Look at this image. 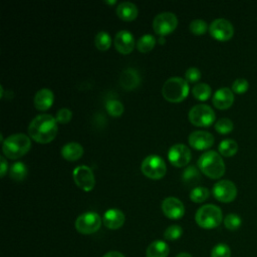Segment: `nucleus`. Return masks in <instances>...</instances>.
Instances as JSON below:
<instances>
[{"label": "nucleus", "mask_w": 257, "mask_h": 257, "mask_svg": "<svg viewBox=\"0 0 257 257\" xmlns=\"http://www.w3.org/2000/svg\"><path fill=\"white\" fill-rule=\"evenodd\" d=\"M211 257H231V249L227 244L219 243L213 247Z\"/></svg>", "instance_id": "35"}, {"label": "nucleus", "mask_w": 257, "mask_h": 257, "mask_svg": "<svg viewBox=\"0 0 257 257\" xmlns=\"http://www.w3.org/2000/svg\"><path fill=\"white\" fill-rule=\"evenodd\" d=\"M9 175L14 181H22L27 176V167L21 162L13 163L9 170Z\"/></svg>", "instance_id": "25"}, {"label": "nucleus", "mask_w": 257, "mask_h": 257, "mask_svg": "<svg viewBox=\"0 0 257 257\" xmlns=\"http://www.w3.org/2000/svg\"><path fill=\"white\" fill-rule=\"evenodd\" d=\"M83 154V148L76 142H69L61 148V156L67 161H76Z\"/></svg>", "instance_id": "22"}, {"label": "nucleus", "mask_w": 257, "mask_h": 257, "mask_svg": "<svg viewBox=\"0 0 257 257\" xmlns=\"http://www.w3.org/2000/svg\"><path fill=\"white\" fill-rule=\"evenodd\" d=\"M72 177L75 184L84 191H90L95 185L93 172L85 165L75 167L72 172Z\"/></svg>", "instance_id": "12"}, {"label": "nucleus", "mask_w": 257, "mask_h": 257, "mask_svg": "<svg viewBox=\"0 0 257 257\" xmlns=\"http://www.w3.org/2000/svg\"><path fill=\"white\" fill-rule=\"evenodd\" d=\"M213 104L219 109H226L234 102V94L232 89L228 87H221L217 89L212 98Z\"/></svg>", "instance_id": "18"}, {"label": "nucleus", "mask_w": 257, "mask_h": 257, "mask_svg": "<svg viewBox=\"0 0 257 257\" xmlns=\"http://www.w3.org/2000/svg\"><path fill=\"white\" fill-rule=\"evenodd\" d=\"M195 220L201 228L213 229L221 224L223 214L218 206L214 204H206L197 210Z\"/></svg>", "instance_id": "4"}, {"label": "nucleus", "mask_w": 257, "mask_h": 257, "mask_svg": "<svg viewBox=\"0 0 257 257\" xmlns=\"http://www.w3.org/2000/svg\"><path fill=\"white\" fill-rule=\"evenodd\" d=\"M54 100V95L51 89L47 88V87H43L40 88L39 90H37V92L34 95L33 98V102L36 108H38L39 110H46L48 109Z\"/></svg>", "instance_id": "19"}, {"label": "nucleus", "mask_w": 257, "mask_h": 257, "mask_svg": "<svg viewBox=\"0 0 257 257\" xmlns=\"http://www.w3.org/2000/svg\"><path fill=\"white\" fill-rule=\"evenodd\" d=\"M156 38L152 34H145L141 36L137 42V47L142 52H148L154 48Z\"/></svg>", "instance_id": "29"}, {"label": "nucleus", "mask_w": 257, "mask_h": 257, "mask_svg": "<svg viewBox=\"0 0 257 257\" xmlns=\"http://www.w3.org/2000/svg\"><path fill=\"white\" fill-rule=\"evenodd\" d=\"M218 151L222 156L232 157L238 151V144L232 139H225L219 144Z\"/></svg>", "instance_id": "24"}, {"label": "nucleus", "mask_w": 257, "mask_h": 257, "mask_svg": "<svg viewBox=\"0 0 257 257\" xmlns=\"http://www.w3.org/2000/svg\"><path fill=\"white\" fill-rule=\"evenodd\" d=\"M209 195H210V192L206 187L198 186V187H195L191 191L190 199L195 203H201V202H204L205 200H207Z\"/></svg>", "instance_id": "30"}, {"label": "nucleus", "mask_w": 257, "mask_h": 257, "mask_svg": "<svg viewBox=\"0 0 257 257\" xmlns=\"http://www.w3.org/2000/svg\"><path fill=\"white\" fill-rule=\"evenodd\" d=\"M94 44L99 50H107L111 44V37L106 31H99L94 36Z\"/></svg>", "instance_id": "28"}, {"label": "nucleus", "mask_w": 257, "mask_h": 257, "mask_svg": "<svg viewBox=\"0 0 257 257\" xmlns=\"http://www.w3.org/2000/svg\"><path fill=\"white\" fill-rule=\"evenodd\" d=\"M233 127H234V124H233L232 120L227 117H222V118L218 119L215 123V130L219 134H223V135L231 133Z\"/></svg>", "instance_id": "32"}, {"label": "nucleus", "mask_w": 257, "mask_h": 257, "mask_svg": "<svg viewBox=\"0 0 257 257\" xmlns=\"http://www.w3.org/2000/svg\"><path fill=\"white\" fill-rule=\"evenodd\" d=\"M114 46L122 54L130 53L135 46L134 35L127 30H119L114 36Z\"/></svg>", "instance_id": "16"}, {"label": "nucleus", "mask_w": 257, "mask_h": 257, "mask_svg": "<svg viewBox=\"0 0 257 257\" xmlns=\"http://www.w3.org/2000/svg\"><path fill=\"white\" fill-rule=\"evenodd\" d=\"M210 34L219 41H227L234 34V27L230 21L224 18L213 20L209 26Z\"/></svg>", "instance_id": "10"}, {"label": "nucleus", "mask_w": 257, "mask_h": 257, "mask_svg": "<svg viewBox=\"0 0 257 257\" xmlns=\"http://www.w3.org/2000/svg\"><path fill=\"white\" fill-rule=\"evenodd\" d=\"M168 159L172 165L179 168L184 167L191 160V151L184 144H175L169 149Z\"/></svg>", "instance_id": "13"}, {"label": "nucleus", "mask_w": 257, "mask_h": 257, "mask_svg": "<svg viewBox=\"0 0 257 257\" xmlns=\"http://www.w3.org/2000/svg\"><path fill=\"white\" fill-rule=\"evenodd\" d=\"M163 213L170 219H180L185 214V206L176 197H167L162 202Z\"/></svg>", "instance_id": "14"}, {"label": "nucleus", "mask_w": 257, "mask_h": 257, "mask_svg": "<svg viewBox=\"0 0 257 257\" xmlns=\"http://www.w3.org/2000/svg\"><path fill=\"white\" fill-rule=\"evenodd\" d=\"M142 172L150 179H161L167 172V166L163 158L158 155H149L146 157L141 166Z\"/></svg>", "instance_id": "6"}, {"label": "nucleus", "mask_w": 257, "mask_h": 257, "mask_svg": "<svg viewBox=\"0 0 257 257\" xmlns=\"http://www.w3.org/2000/svg\"><path fill=\"white\" fill-rule=\"evenodd\" d=\"M178 25V18L172 12H161L153 20V28L156 33L166 35L175 30Z\"/></svg>", "instance_id": "9"}, {"label": "nucleus", "mask_w": 257, "mask_h": 257, "mask_svg": "<svg viewBox=\"0 0 257 257\" xmlns=\"http://www.w3.org/2000/svg\"><path fill=\"white\" fill-rule=\"evenodd\" d=\"M105 2H106V3H112V4H113V3H115V0H112V1H105Z\"/></svg>", "instance_id": "43"}, {"label": "nucleus", "mask_w": 257, "mask_h": 257, "mask_svg": "<svg viewBox=\"0 0 257 257\" xmlns=\"http://www.w3.org/2000/svg\"><path fill=\"white\" fill-rule=\"evenodd\" d=\"M215 117L212 107L205 103L196 104L189 110V119L197 126H208L214 122Z\"/></svg>", "instance_id": "7"}, {"label": "nucleus", "mask_w": 257, "mask_h": 257, "mask_svg": "<svg viewBox=\"0 0 257 257\" xmlns=\"http://www.w3.org/2000/svg\"><path fill=\"white\" fill-rule=\"evenodd\" d=\"M102 257H125V256L118 251H108Z\"/></svg>", "instance_id": "41"}, {"label": "nucleus", "mask_w": 257, "mask_h": 257, "mask_svg": "<svg viewBox=\"0 0 257 257\" xmlns=\"http://www.w3.org/2000/svg\"><path fill=\"white\" fill-rule=\"evenodd\" d=\"M189 144L196 150H205L213 146L214 137L207 131H194L189 136Z\"/></svg>", "instance_id": "15"}, {"label": "nucleus", "mask_w": 257, "mask_h": 257, "mask_svg": "<svg viewBox=\"0 0 257 257\" xmlns=\"http://www.w3.org/2000/svg\"><path fill=\"white\" fill-rule=\"evenodd\" d=\"M28 133L29 136L38 143H49L57 134V120L48 113L38 114L30 121Z\"/></svg>", "instance_id": "1"}, {"label": "nucleus", "mask_w": 257, "mask_h": 257, "mask_svg": "<svg viewBox=\"0 0 257 257\" xmlns=\"http://www.w3.org/2000/svg\"><path fill=\"white\" fill-rule=\"evenodd\" d=\"M214 197L223 203L232 202L237 196V188L232 181L221 180L213 186Z\"/></svg>", "instance_id": "11"}, {"label": "nucleus", "mask_w": 257, "mask_h": 257, "mask_svg": "<svg viewBox=\"0 0 257 257\" xmlns=\"http://www.w3.org/2000/svg\"><path fill=\"white\" fill-rule=\"evenodd\" d=\"M242 224L241 218L237 214H228L224 219V225L225 227L230 231H235L240 228Z\"/></svg>", "instance_id": "33"}, {"label": "nucleus", "mask_w": 257, "mask_h": 257, "mask_svg": "<svg viewBox=\"0 0 257 257\" xmlns=\"http://www.w3.org/2000/svg\"><path fill=\"white\" fill-rule=\"evenodd\" d=\"M71 117H72V111L66 107H62L58 109L55 116L57 122H60V123L68 122L71 119Z\"/></svg>", "instance_id": "38"}, {"label": "nucleus", "mask_w": 257, "mask_h": 257, "mask_svg": "<svg viewBox=\"0 0 257 257\" xmlns=\"http://www.w3.org/2000/svg\"><path fill=\"white\" fill-rule=\"evenodd\" d=\"M138 7L131 1H122L116 7L117 16L125 21L134 20L138 16Z\"/></svg>", "instance_id": "21"}, {"label": "nucleus", "mask_w": 257, "mask_h": 257, "mask_svg": "<svg viewBox=\"0 0 257 257\" xmlns=\"http://www.w3.org/2000/svg\"><path fill=\"white\" fill-rule=\"evenodd\" d=\"M189 93L188 81L180 76L168 78L162 88L163 96L172 102L183 100Z\"/></svg>", "instance_id": "5"}, {"label": "nucleus", "mask_w": 257, "mask_h": 257, "mask_svg": "<svg viewBox=\"0 0 257 257\" xmlns=\"http://www.w3.org/2000/svg\"><path fill=\"white\" fill-rule=\"evenodd\" d=\"M189 27H190L191 32H193L194 34H197V35H201L207 31L208 24L203 19H194L191 21Z\"/></svg>", "instance_id": "36"}, {"label": "nucleus", "mask_w": 257, "mask_h": 257, "mask_svg": "<svg viewBox=\"0 0 257 257\" xmlns=\"http://www.w3.org/2000/svg\"><path fill=\"white\" fill-rule=\"evenodd\" d=\"M105 108L112 116H118L123 112V105L117 99H108L105 102Z\"/></svg>", "instance_id": "31"}, {"label": "nucleus", "mask_w": 257, "mask_h": 257, "mask_svg": "<svg viewBox=\"0 0 257 257\" xmlns=\"http://www.w3.org/2000/svg\"><path fill=\"white\" fill-rule=\"evenodd\" d=\"M170 253L169 245L162 240L153 241L147 248V257H167Z\"/></svg>", "instance_id": "23"}, {"label": "nucleus", "mask_w": 257, "mask_h": 257, "mask_svg": "<svg viewBox=\"0 0 257 257\" xmlns=\"http://www.w3.org/2000/svg\"><path fill=\"white\" fill-rule=\"evenodd\" d=\"M200 177L201 176H200L199 170L193 165H190L187 168H185V170L183 171V174H182L183 181L189 185L198 183L200 181Z\"/></svg>", "instance_id": "26"}, {"label": "nucleus", "mask_w": 257, "mask_h": 257, "mask_svg": "<svg viewBox=\"0 0 257 257\" xmlns=\"http://www.w3.org/2000/svg\"><path fill=\"white\" fill-rule=\"evenodd\" d=\"M249 83L245 78H237L232 83V91L235 93H244L248 90Z\"/></svg>", "instance_id": "37"}, {"label": "nucleus", "mask_w": 257, "mask_h": 257, "mask_svg": "<svg viewBox=\"0 0 257 257\" xmlns=\"http://www.w3.org/2000/svg\"><path fill=\"white\" fill-rule=\"evenodd\" d=\"M176 257H193L190 253H187V252H181L179 253Z\"/></svg>", "instance_id": "42"}, {"label": "nucleus", "mask_w": 257, "mask_h": 257, "mask_svg": "<svg viewBox=\"0 0 257 257\" xmlns=\"http://www.w3.org/2000/svg\"><path fill=\"white\" fill-rule=\"evenodd\" d=\"M193 95L200 100H206L211 95V87L205 82H199L192 88Z\"/></svg>", "instance_id": "27"}, {"label": "nucleus", "mask_w": 257, "mask_h": 257, "mask_svg": "<svg viewBox=\"0 0 257 257\" xmlns=\"http://www.w3.org/2000/svg\"><path fill=\"white\" fill-rule=\"evenodd\" d=\"M201 78V71L197 67H189L185 72V79L190 82H195Z\"/></svg>", "instance_id": "39"}, {"label": "nucleus", "mask_w": 257, "mask_h": 257, "mask_svg": "<svg viewBox=\"0 0 257 257\" xmlns=\"http://www.w3.org/2000/svg\"><path fill=\"white\" fill-rule=\"evenodd\" d=\"M101 226L100 216L92 211L80 214L75 220V228L81 234H92Z\"/></svg>", "instance_id": "8"}, {"label": "nucleus", "mask_w": 257, "mask_h": 257, "mask_svg": "<svg viewBox=\"0 0 257 257\" xmlns=\"http://www.w3.org/2000/svg\"><path fill=\"white\" fill-rule=\"evenodd\" d=\"M31 147L29 137L24 134H13L7 137L2 144V151L9 159H18L24 156Z\"/></svg>", "instance_id": "3"}, {"label": "nucleus", "mask_w": 257, "mask_h": 257, "mask_svg": "<svg viewBox=\"0 0 257 257\" xmlns=\"http://www.w3.org/2000/svg\"><path fill=\"white\" fill-rule=\"evenodd\" d=\"M199 169L211 179H219L225 173V163L219 153L207 151L198 159Z\"/></svg>", "instance_id": "2"}, {"label": "nucleus", "mask_w": 257, "mask_h": 257, "mask_svg": "<svg viewBox=\"0 0 257 257\" xmlns=\"http://www.w3.org/2000/svg\"><path fill=\"white\" fill-rule=\"evenodd\" d=\"M182 235H183V229L180 225H177V224L169 226L164 232L165 238L171 241L178 240Z\"/></svg>", "instance_id": "34"}, {"label": "nucleus", "mask_w": 257, "mask_h": 257, "mask_svg": "<svg viewBox=\"0 0 257 257\" xmlns=\"http://www.w3.org/2000/svg\"><path fill=\"white\" fill-rule=\"evenodd\" d=\"M119 82L124 89L132 90L139 86L141 82V77L139 72L135 68L127 67L121 72L119 77Z\"/></svg>", "instance_id": "20"}, {"label": "nucleus", "mask_w": 257, "mask_h": 257, "mask_svg": "<svg viewBox=\"0 0 257 257\" xmlns=\"http://www.w3.org/2000/svg\"><path fill=\"white\" fill-rule=\"evenodd\" d=\"M0 164H1V168H0V175L1 177H4L5 173L7 172V169H8V166H7V162L6 160L4 159V157H0Z\"/></svg>", "instance_id": "40"}, {"label": "nucleus", "mask_w": 257, "mask_h": 257, "mask_svg": "<svg viewBox=\"0 0 257 257\" xmlns=\"http://www.w3.org/2000/svg\"><path fill=\"white\" fill-rule=\"evenodd\" d=\"M124 220H125L124 214L122 213V211L116 208H111L106 210L102 217V222L104 226L111 230H116L120 228L123 225Z\"/></svg>", "instance_id": "17"}]
</instances>
